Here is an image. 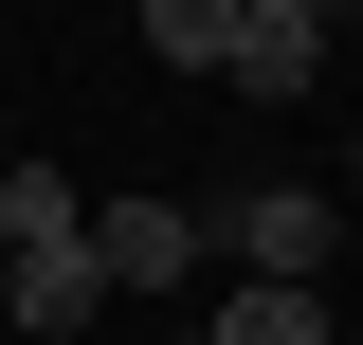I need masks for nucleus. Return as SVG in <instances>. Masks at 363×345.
Wrapping results in <instances>:
<instances>
[{"instance_id":"1","label":"nucleus","mask_w":363,"mask_h":345,"mask_svg":"<svg viewBox=\"0 0 363 345\" xmlns=\"http://www.w3.org/2000/svg\"><path fill=\"white\" fill-rule=\"evenodd\" d=\"M327 236H345V218H327V200H291V182H255V200H218V218H200V255H236V273H291V291L327 273Z\"/></svg>"},{"instance_id":"2","label":"nucleus","mask_w":363,"mask_h":345,"mask_svg":"<svg viewBox=\"0 0 363 345\" xmlns=\"http://www.w3.org/2000/svg\"><path fill=\"white\" fill-rule=\"evenodd\" d=\"M91 273L109 291H182L200 273V200H91Z\"/></svg>"},{"instance_id":"3","label":"nucleus","mask_w":363,"mask_h":345,"mask_svg":"<svg viewBox=\"0 0 363 345\" xmlns=\"http://www.w3.org/2000/svg\"><path fill=\"white\" fill-rule=\"evenodd\" d=\"M309 73H327V0H255L236 55H218V91H255V109H291Z\"/></svg>"},{"instance_id":"4","label":"nucleus","mask_w":363,"mask_h":345,"mask_svg":"<svg viewBox=\"0 0 363 345\" xmlns=\"http://www.w3.org/2000/svg\"><path fill=\"white\" fill-rule=\"evenodd\" d=\"M218 345H327V291H291V273H255V291L218 309Z\"/></svg>"},{"instance_id":"5","label":"nucleus","mask_w":363,"mask_h":345,"mask_svg":"<svg viewBox=\"0 0 363 345\" xmlns=\"http://www.w3.org/2000/svg\"><path fill=\"white\" fill-rule=\"evenodd\" d=\"M145 55H164V73H218L236 55V0H145Z\"/></svg>"},{"instance_id":"6","label":"nucleus","mask_w":363,"mask_h":345,"mask_svg":"<svg viewBox=\"0 0 363 345\" xmlns=\"http://www.w3.org/2000/svg\"><path fill=\"white\" fill-rule=\"evenodd\" d=\"M73 218H91V200H73L55 164H0V255H18V236H73Z\"/></svg>"},{"instance_id":"7","label":"nucleus","mask_w":363,"mask_h":345,"mask_svg":"<svg viewBox=\"0 0 363 345\" xmlns=\"http://www.w3.org/2000/svg\"><path fill=\"white\" fill-rule=\"evenodd\" d=\"M345 200H363V146H345Z\"/></svg>"},{"instance_id":"8","label":"nucleus","mask_w":363,"mask_h":345,"mask_svg":"<svg viewBox=\"0 0 363 345\" xmlns=\"http://www.w3.org/2000/svg\"><path fill=\"white\" fill-rule=\"evenodd\" d=\"M236 18H255V0H236Z\"/></svg>"}]
</instances>
